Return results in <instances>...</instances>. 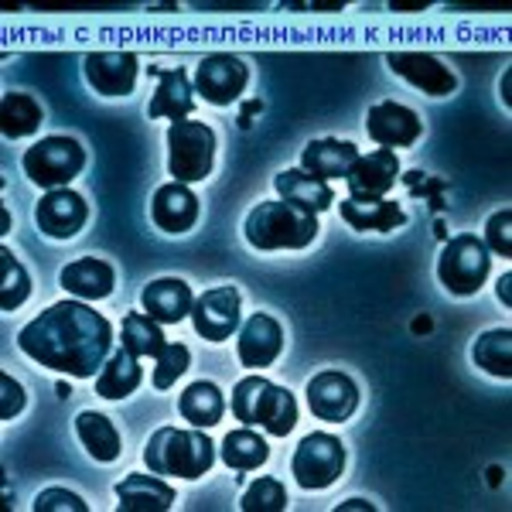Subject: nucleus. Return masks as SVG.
Instances as JSON below:
<instances>
[{
    "mask_svg": "<svg viewBox=\"0 0 512 512\" xmlns=\"http://www.w3.org/2000/svg\"><path fill=\"white\" fill-rule=\"evenodd\" d=\"M41 106L35 96L28 93H4L0 99V130H4L7 140L18 137H31L41 127Z\"/></svg>",
    "mask_w": 512,
    "mask_h": 512,
    "instance_id": "nucleus-30",
    "label": "nucleus"
},
{
    "mask_svg": "<svg viewBox=\"0 0 512 512\" xmlns=\"http://www.w3.org/2000/svg\"><path fill=\"white\" fill-rule=\"evenodd\" d=\"M147 472L168 475V478H195L209 475L212 461H216V444L205 431H178V427H161L151 434L144 448Z\"/></svg>",
    "mask_w": 512,
    "mask_h": 512,
    "instance_id": "nucleus-3",
    "label": "nucleus"
},
{
    "mask_svg": "<svg viewBox=\"0 0 512 512\" xmlns=\"http://www.w3.org/2000/svg\"><path fill=\"white\" fill-rule=\"evenodd\" d=\"M59 284L69 294H76L79 301H103V297L113 294V284H117V274L106 260H96V256H86V260H76L59 274Z\"/></svg>",
    "mask_w": 512,
    "mask_h": 512,
    "instance_id": "nucleus-23",
    "label": "nucleus"
},
{
    "mask_svg": "<svg viewBox=\"0 0 512 512\" xmlns=\"http://www.w3.org/2000/svg\"><path fill=\"white\" fill-rule=\"evenodd\" d=\"M147 76H158V93H154L147 117L151 120H185L195 110V86L188 82L185 69H161V65H147Z\"/></svg>",
    "mask_w": 512,
    "mask_h": 512,
    "instance_id": "nucleus-17",
    "label": "nucleus"
},
{
    "mask_svg": "<svg viewBox=\"0 0 512 512\" xmlns=\"http://www.w3.org/2000/svg\"><path fill=\"white\" fill-rule=\"evenodd\" d=\"M52 509L86 512L89 506L79 499L76 492H65V489H45V492H38V499H35V512H52Z\"/></svg>",
    "mask_w": 512,
    "mask_h": 512,
    "instance_id": "nucleus-37",
    "label": "nucleus"
},
{
    "mask_svg": "<svg viewBox=\"0 0 512 512\" xmlns=\"http://www.w3.org/2000/svg\"><path fill=\"white\" fill-rule=\"evenodd\" d=\"M280 349H284V328L270 315H253L243 321L236 335V355L246 369L274 366Z\"/></svg>",
    "mask_w": 512,
    "mask_h": 512,
    "instance_id": "nucleus-15",
    "label": "nucleus"
},
{
    "mask_svg": "<svg viewBox=\"0 0 512 512\" xmlns=\"http://www.w3.org/2000/svg\"><path fill=\"white\" fill-rule=\"evenodd\" d=\"M24 175L35 181L38 188H69V181L86 168V151L72 137H45L35 147L24 151Z\"/></svg>",
    "mask_w": 512,
    "mask_h": 512,
    "instance_id": "nucleus-6",
    "label": "nucleus"
},
{
    "mask_svg": "<svg viewBox=\"0 0 512 512\" xmlns=\"http://www.w3.org/2000/svg\"><path fill=\"white\" fill-rule=\"evenodd\" d=\"M178 410L192 427L209 431V427H216L219 420L226 417V396H222L219 386L209 383V379H195V383L178 396Z\"/></svg>",
    "mask_w": 512,
    "mask_h": 512,
    "instance_id": "nucleus-26",
    "label": "nucleus"
},
{
    "mask_svg": "<svg viewBox=\"0 0 512 512\" xmlns=\"http://www.w3.org/2000/svg\"><path fill=\"white\" fill-rule=\"evenodd\" d=\"M243 512H284L287 509V489L277 478H256L243 495Z\"/></svg>",
    "mask_w": 512,
    "mask_h": 512,
    "instance_id": "nucleus-35",
    "label": "nucleus"
},
{
    "mask_svg": "<svg viewBox=\"0 0 512 512\" xmlns=\"http://www.w3.org/2000/svg\"><path fill=\"white\" fill-rule=\"evenodd\" d=\"M219 454H222V461H226V468H233V472H253V468L267 465L270 448L256 431H250V427H239V431H229L226 437H222Z\"/></svg>",
    "mask_w": 512,
    "mask_h": 512,
    "instance_id": "nucleus-29",
    "label": "nucleus"
},
{
    "mask_svg": "<svg viewBox=\"0 0 512 512\" xmlns=\"http://www.w3.org/2000/svg\"><path fill=\"white\" fill-rule=\"evenodd\" d=\"M366 130H369V137H373L379 147H390V151H393V147L417 144L420 134H424V123H420V117L410 110V106L386 99V103L369 106Z\"/></svg>",
    "mask_w": 512,
    "mask_h": 512,
    "instance_id": "nucleus-13",
    "label": "nucleus"
},
{
    "mask_svg": "<svg viewBox=\"0 0 512 512\" xmlns=\"http://www.w3.org/2000/svg\"><path fill=\"white\" fill-rule=\"evenodd\" d=\"M297 424V400L284 386L277 383H263L260 396H256L253 407V424L250 427H263L270 437H287Z\"/></svg>",
    "mask_w": 512,
    "mask_h": 512,
    "instance_id": "nucleus-24",
    "label": "nucleus"
},
{
    "mask_svg": "<svg viewBox=\"0 0 512 512\" xmlns=\"http://www.w3.org/2000/svg\"><path fill=\"white\" fill-rule=\"evenodd\" d=\"M509 229H512V209H502L485 222V239L482 243L489 246V253H499V256H512V239H509Z\"/></svg>",
    "mask_w": 512,
    "mask_h": 512,
    "instance_id": "nucleus-36",
    "label": "nucleus"
},
{
    "mask_svg": "<svg viewBox=\"0 0 512 512\" xmlns=\"http://www.w3.org/2000/svg\"><path fill=\"white\" fill-rule=\"evenodd\" d=\"M489 270H492L489 246L472 233L448 239V246L437 256V280L454 297H472L482 291V284L489 280Z\"/></svg>",
    "mask_w": 512,
    "mask_h": 512,
    "instance_id": "nucleus-5",
    "label": "nucleus"
},
{
    "mask_svg": "<svg viewBox=\"0 0 512 512\" xmlns=\"http://www.w3.org/2000/svg\"><path fill=\"white\" fill-rule=\"evenodd\" d=\"M355 161H359V147H355L352 140H338V137L311 140V144L301 151V168L321 181L349 178Z\"/></svg>",
    "mask_w": 512,
    "mask_h": 512,
    "instance_id": "nucleus-21",
    "label": "nucleus"
},
{
    "mask_svg": "<svg viewBox=\"0 0 512 512\" xmlns=\"http://www.w3.org/2000/svg\"><path fill=\"white\" fill-rule=\"evenodd\" d=\"M509 280H512V274H506L499 280V297H506V301H509Z\"/></svg>",
    "mask_w": 512,
    "mask_h": 512,
    "instance_id": "nucleus-40",
    "label": "nucleus"
},
{
    "mask_svg": "<svg viewBox=\"0 0 512 512\" xmlns=\"http://www.w3.org/2000/svg\"><path fill=\"white\" fill-rule=\"evenodd\" d=\"M0 390H4V403H0V417L11 420L24 410V390L18 379H11L7 373H0Z\"/></svg>",
    "mask_w": 512,
    "mask_h": 512,
    "instance_id": "nucleus-38",
    "label": "nucleus"
},
{
    "mask_svg": "<svg viewBox=\"0 0 512 512\" xmlns=\"http://www.w3.org/2000/svg\"><path fill=\"white\" fill-rule=\"evenodd\" d=\"M38 229L48 239H72L82 233L89 219V202L72 188H52L38 198V209H35Z\"/></svg>",
    "mask_w": 512,
    "mask_h": 512,
    "instance_id": "nucleus-10",
    "label": "nucleus"
},
{
    "mask_svg": "<svg viewBox=\"0 0 512 512\" xmlns=\"http://www.w3.org/2000/svg\"><path fill=\"white\" fill-rule=\"evenodd\" d=\"M239 291L233 284L212 287L192 304V325L195 332L209 342H226L229 335L239 332Z\"/></svg>",
    "mask_w": 512,
    "mask_h": 512,
    "instance_id": "nucleus-9",
    "label": "nucleus"
},
{
    "mask_svg": "<svg viewBox=\"0 0 512 512\" xmlns=\"http://www.w3.org/2000/svg\"><path fill=\"white\" fill-rule=\"evenodd\" d=\"M76 434H79L82 448L93 454L96 461H103V465H110V461L120 458V451H123L120 431L113 427L110 417L96 414V410H82L76 417Z\"/></svg>",
    "mask_w": 512,
    "mask_h": 512,
    "instance_id": "nucleus-28",
    "label": "nucleus"
},
{
    "mask_svg": "<svg viewBox=\"0 0 512 512\" xmlns=\"http://www.w3.org/2000/svg\"><path fill=\"white\" fill-rule=\"evenodd\" d=\"M274 188H277L280 198H287V202H294V205H301V209L315 212V216L335 205V192L328 188V181L308 175L304 168L280 171V175L274 178Z\"/></svg>",
    "mask_w": 512,
    "mask_h": 512,
    "instance_id": "nucleus-25",
    "label": "nucleus"
},
{
    "mask_svg": "<svg viewBox=\"0 0 512 512\" xmlns=\"http://www.w3.org/2000/svg\"><path fill=\"white\" fill-rule=\"evenodd\" d=\"M117 499H120V512H164L175 506L178 495L161 475L137 472L117 482Z\"/></svg>",
    "mask_w": 512,
    "mask_h": 512,
    "instance_id": "nucleus-22",
    "label": "nucleus"
},
{
    "mask_svg": "<svg viewBox=\"0 0 512 512\" xmlns=\"http://www.w3.org/2000/svg\"><path fill=\"white\" fill-rule=\"evenodd\" d=\"M89 86L99 96H130L140 72V62L134 52H89L82 59Z\"/></svg>",
    "mask_w": 512,
    "mask_h": 512,
    "instance_id": "nucleus-14",
    "label": "nucleus"
},
{
    "mask_svg": "<svg viewBox=\"0 0 512 512\" xmlns=\"http://www.w3.org/2000/svg\"><path fill=\"white\" fill-rule=\"evenodd\" d=\"M151 219L154 226L164 229L171 236H181L198 222V198L188 185L181 181H168L161 185L151 198Z\"/></svg>",
    "mask_w": 512,
    "mask_h": 512,
    "instance_id": "nucleus-18",
    "label": "nucleus"
},
{
    "mask_svg": "<svg viewBox=\"0 0 512 512\" xmlns=\"http://www.w3.org/2000/svg\"><path fill=\"white\" fill-rule=\"evenodd\" d=\"M216 130L202 120H178L168 130V171L181 185H195L212 175Z\"/></svg>",
    "mask_w": 512,
    "mask_h": 512,
    "instance_id": "nucleus-4",
    "label": "nucleus"
},
{
    "mask_svg": "<svg viewBox=\"0 0 512 512\" xmlns=\"http://www.w3.org/2000/svg\"><path fill=\"white\" fill-rule=\"evenodd\" d=\"M472 359L478 369H485L495 379L512 376V332L509 328H492V332L478 335L472 345Z\"/></svg>",
    "mask_w": 512,
    "mask_h": 512,
    "instance_id": "nucleus-32",
    "label": "nucleus"
},
{
    "mask_svg": "<svg viewBox=\"0 0 512 512\" xmlns=\"http://www.w3.org/2000/svg\"><path fill=\"white\" fill-rule=\"evenodd\" d=\"M120 345L127 352H134L137 359H144V355H154V359H158L164 352V345H168V338H164L161 325L147 315V311H130L120 328Z\"/></svg>",
    "mask_w": 512,
    "mask_h": 512,
    "instance_id": "nucleus-31",
    "label": "nucleus"
},
{
    "mask_svg": "<svg viewBox=\"0 0 512 512\" xmlns=\"http://www.w3.org/2000/svg\"><path fill=\"white\" fill-rule=\"evenodd\" d=\"M386 65L396 72L400 79H407L410 86H417L420 93L427 96H451L458 89V79L454 72L444 65L437 55L427 52H390L386 55Z\"/></svg>",
    "mask_w": 512,
    "mask_h": 512,
    "instance_id": "nucleus-12",
    "label": "nucleus"
},
{
    "mask_svg": "<svg viewBox=\"0 0 512 512\" xmlns=\"http://www.w3.org/2000/svg\"><path fill=\"white\" fill-rule=\"evenodd\" d=\"M338 212H342V219L349 222L352 229H359V233H393V229H400L403 222H407V212H403L400 202H393V198H342L338 202Z\"/></svg>",
    "mask_w": 512,
    "mask_h": 512,
    "instance_id": "nucleus-20",
    "label": "nucleus"
},
{
    "mask_svg": "<svg viewBox=\"0 0 512 512\" xmlns=\"http://www.w3.org/2000/svg\"><path fill=\"white\" fill-rule=\"evenodd\" d=\"M140 379H144V366H140V359L120 345V349L106 359V366L99 369L96 393L103 396V400H127V396L140 386Z\"/></svg>",
    "mask_w": 512,
    "mask_h": 512,
    "instance_id": "nucleus-27",
    "label": "nucleus"
},
{
    "mask_svg": "<svg viewBox=\"0 0 512 512\" xmlns=\"http://www.w3.org/2000/svg\"><path fill=\"white\" fill-rule=\"evenodd\" d=\"M188 366H192V352H188V345L168 342L164 345V352L158 355V366H154V376H151L154 390H171V386L185 376Z\"/></svg>",
    "mask_w": 512,
    "mask_h": 512,
    "instance_id": "nucleus-34",
    "label": "nucleus"
},
{
    "mask_svg": "<svg viewBox=\"0 0 512 512\" xmlns=\"http://www.w3.org/2000/svg\"><path fill=\"white\" fill-rule=\"evenodd\" d=\"M18 349L55 373L93 379L113 355V325L86 301H59L21 328Z\"/></svg>",
    "mask_w": 512,
    "mask_h": 512,
    "instance_id": "nucleus-1",
    "label": "nucleus"
},
{
    "mask_svg": "<svg viewBox=\"0 0 512 512\" xmlns=\"http://www.w3.org/2000/svg\"><path fill=\"white\" fill-rule=\"evenodd\" d=\"M31 294V277L7 246H0V308L18 311Z\"/></svg>",
    "mask_w": 512,
    "mask_h": 512,
    "instance_id": "nucleus-33",
    "label": "nucleus"
},
{
    "mask_svg": "<svg viewBox=\"0 0 512 512\" xmlns=\"http://www.w3.org/2000/svg\"><path fill=\"white\" fill-rule=\"evenodd\" d=\"M192 304H195L192 287L178 277L154 280V284H147L144 294H140V308L158 321V325H178V321H185L192 315Z\"/></svg>",
    "mask_w": 512,
    "mask_h": 512,
    "instance_id": "nucleus-19",
    "label": "nucleus"
},
{
    "mask_svg": "<svg viewBox=\"0 0 512 512\" xmlns=\"http://www.w3.org/2000/svg\"><path fill=\"white\" fill-rule=\"evenodd\" d=\"M246 243L253 250H304L318 239V216L301 205L277 198V202H260L246 216Z\"/></svg>",
    "mask_w": 512,
    "mask_h": 512,
    "instance_id": "nucleus-2",
    "label": "nucleus"
},
{
    "mask_svg": "<svg viewBox=\"0 0 512 512\" xmlns=\"http://www.w3.org/2000/svg\"><path fill=\"white\" fill-rule=\"evenodd\" d=\"M304 393H308L311 414L318 420H328V424H342V420H349L355 414V407H359V386H355V379L345 373H335V369L318 373Z\"/></svg>",
    "mask_w": 512,
    "mask_h": 512,
    "instance_id": "nucleus-11",
    "label": "nucleus"
},
{
    "mask_svg": "<svg viewBox=\"0 0 512 512\" xmlns=\"http://www.w3.org/2000/svg\"><path fill=\"white\" fill-rule=\"evenodd\" d=\"M250 82V65L229 52L205 55L195 69V93L212 106H229L243 96Z\"/></svg>",
    "mask_w": 512,
    "mask_h": 512,
    "instance_id": "nucleus-8",
    "label": "nucleus"
},
{
    "mask_svg": "<svg viewBox=\"0 0 512 512\" xmlns=\"http://www.w3.org/2000/svg\"><path fill=\"white\" fill-rule=\"evenodd\" d=\"M338 509H373L369 502H362V499H352V502H345V506H338Z\"/></svg>",
    "mask_w": 512,
    "mask_h": 512,
    "instance_id": "nucleus-39",
    "label": "nucleus"
},
{
    "mask_svg": "<svg viewBox=\"0 0 512 512\" xmlns=\"http://www.w3.org/2000/svg\"><path fill=\"white\" fill-rule=\"evenodd\" d=\"M396 178H400V161L390 147H379L373 154H359L345 185H349L352 198H386L393 192Z\"/></svg>",
    "mask_w": 512,
    "mask_h": 512,
    "instance_id": "nucleus-16",
    "label": "nucleus"
},
{
    "mask_svg": "<svg viewBox=\"0 0 512 512\" xmlns=\"http://www.w3.org/2000/svg\"><path fill=\"white\" fill-rule=\"evenodd\" d=\"M345 472V444L335 434L315 431L301 437L294 458H291V475L301 489L318 492L338 482V475Z\"/></svg>",
    "mask_w": 512,
    "mask_h": 512,
    "instance_id": "nucleus-7",
    "label": "nucleus"
}]
</instances>
